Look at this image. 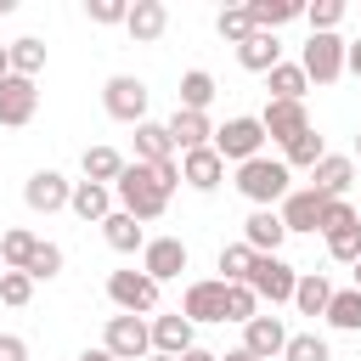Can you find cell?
I'll return each mask as SVG.
<instances>
[{
  "label": "cell",
  "mask_w": 361,
  "mask_h": 361,
  "mask_svg": "<svg viewBox=\"0 0 361 361\" xmlns=\"http://www.w3.org/2000/svg\"><path fill=\"white\" fill-rule=\"evenodd\" d=\"M175 186H180V164H175V158H169V164H135V158H130L124 175H118V186H113V197H118L124 214H135V220L147 226V220H164Z\"/></svg>",
  "instance_id": "1"
},
{
  "label": "cell",
  "mask_w": 361,
  "mask_h": 361,
  "mask_svg": "<svg viewBox=\"0 0 361 361\" xmlns=\"http://www.w3.org/2000/svg\"><path fill=\"white\" fill-rule=\"evenodd\" d=\"M254 209H282V197L293 192V169L282 164V158H248V164H237V180H231Z\"/></svg>",
  "instance_id": "2"
},
{
  "label": "cell",
  "mask_w": 361,
  "mask_h": 361,
  "mask_svg": "<svg viewBox=\"0 0 361 361\" xmlns=\"http://www.w3.org/2000/svg\"><path fill=\"white\" fill-rule=\"evenodd\" d=\"M299 68H305L310 85H338L344 68H350V45L338 34H310L305 51H299Z\"/></svg>",
  "instance_id": "3"
},
{
  "label": "cell",
  "mask_w": 361,
  "mask_h": 361,
  "mask_svg": "<svg viewBox=\"0 0 361 361\" xmlns=\"http://www.w3.org/2000/svg\"><path fill=\"white\" fill-rule=\"evenodd\" d=\"M147 102H152V90H147V79H135V73H113V79L102 85V113H107L113 124H147Z\"/></svg>",
  "instance_id": "4"
},
{
  "label": "cell",
  "mask_w": 361,
  "mask_h": 361,
  "mask_svg": "<svg viewBox=\"0 0 361 361\" xmlns=\"http://www.w3.org/2000/svg\"><path fill=\"white\" fill-rule=\"evenodd\" d=\"M248 288L259 305H293V288H299V271L282 259V254H254V271H248Z\"/></svg>",
  "instance_id": "5"
},
{
  "label": "cell",
  "mask_w": 361,
  "mask_h": 361,
  "mask_svg": "<svg viewBox=\"0 0 361 361\" xmlns=\"http://www.w3.org/2000/svg\"><path fill=\"white\" fill-rule=\"evenodd\" d=\"M102 350L107 355H118V361H147L152 355V322L147 316H107V327H102Z\"/></svg>",
  "instance_id": "6"
},
{
  "label": "cell",
  "mask_w": 361,
  "mask_h": 361,
  "mask_svg": "<svg viewBox=\"0 0 361 361\" xmlns=\"http://www.w3.org/2000/svg\"><path fill=\"white\" fill-rule=\"evenodd\" d=\"M214 152H220L226 164H248V158H259V152H265V124L248 118V113L226 118V124L214 130Z\"/></svg>",
  "instance_id": "7"
},
{
  "label": "cell",
  "mask_w": 361,
  "mask_h": 361,
  "mask_svg": "<svg viewBox=\"0 0 361 361\" xmlns=\"http://www.w3.org/2000/svg\"><path fill=\"white\" fill-rule=\"evenodd\" d=\"M107 299L124 316H152L158 310V282L147 271H107Z\"/></svg>",
  "instance_id": "8"
},
{
  "label": "cell",
  "mask_w": 361,
  "mask_h": 361,
  "mask_svg": "<svg viewBox=\"0 0 361 361\" xmlns=\"http://www.w3.org/2000/svg\"><path fill=\"white\" fill-rule=\"evenodd\" d=\"M68 197H73V180H68L62 169H34V175L23 180V203H28L34 214H56V209H68Z\"/></svg>",
  "instance_id": "9"
},
{
  "label": "cell",
  "mask_w": 361,
  "mask_h": 361,
  "mask_svg": "<svg viewBox=\"0 0 361 361\" xmlns=\"http://www.w3.org/2000/svg\"><path fill=\"white\" fill-rule=\"evenodd\" d=\"M276 214H282V226H288V237H293V231H305V237H316V231H322V214H327V197H322L316 186H293V192L282 197V209H276Z\"/></svg>",
  "instance_id": "10"
},
{
  "label": "cell",
  "mask_w": 361,
  "mask_h": 361,
  "mask_svg": "<svg viewBox=\"0 0 361 361\" xmlns=\"http://www.w3.org/2000/svg\"><path fill=\"white\" fill-rule=\"evenodd\" d=\"M34 113H39V85L23 79V73L0 79V124L6 130H23V124H34Z\"/></svg>",
  "instance_id": "11"
},
{
  "label": "cell",
  "mask_w": 361,
  "mask_h": 361,
  "mask_svg": "<svg viewBox=\"0 0 361 361\" xmlns=\"http://www.w3.org/2000/svg\"><path fill=\"white\" fill-rule=\"evenodd\" d=\"M186 259H192V254H186V243H180V237H147V248H141V271H147L158 288H164V282H175V276L186 271Z\"/></svg>",
  "instance_id": "12"
},
{
  "label": "cell",
  "mask_w": 361,
  "mask_h": 361,
  "mask_svg": "<svg viewBox=\"0 0 361 361\" xmlns=\"http://www.w3.org/2000/svg\"><path fill=\"white\" fill-rule=\"evenodd\" d=\"M180 316L197 327V322H226V282L220 276H203L180 293Z\"/></svg>",
  "instance_id": "13"
},
{
  "label": "cell",
  "mask_w": 361,
  "mask_h": 361,
  "mask_svg": "<svg viewBox=\"0 0 361 361\" xmlns=\"http://www.w3.org/2000/svg\"><path fill=\"white\" fill-rule=\"evenodd\" d=\"M243 350H248V355H259V361H276V355L288 350V322H282V316H271V310H259V316L243 327Z\"/></svg>",
  "instance_id": "14"
},
{
  "label": "cell",
  "mask_w": 361,
  "mask_h": 361,
  "mask_svg": "<svg viewBox=\"0 0 361 361\" xmlns=\"http://www.w3.org/2000/svg\"><path fill=\"white\" fill-rule=\"evenodd\" d=\"M259 124H265V141L288 147L293 135H305V130H310V113H305V102H265Z\"/></svg>",
  "instance_id": "15"
},
{
  "label": "cell",
  "mask_w": 361,
  "mask_h": 361,
  "mask_svg": "<svg viewBox=\"0 0 361 361\" xmlns=\"http://www.w3.org/2000/svg\"><path fill=\"white\" fill-rule=\"evenodd\" d=\"M164 28H169V6H164V0H135L130 17H124V34H130L135 45H158Z\"/></svg>",
  "instance_id": "16"
},
{
  "label": "cell",
  "mask_w": 361,
  "mask_h": 361,
  "mask_svg": "<svg viewBox=\"0 0 361 361\" xmlns=\"http://www.w3.org/2000/svg\"><path fill=\"white\" fill-rule=\"evenodd\" d=\"M243 243H248L254 254H282V243H288L282 214H276V209H254V214L243 220Z\"/></svg>",
  "instance_id": "17"
},
{
  "label": "cell",
  "mask_w": 361,
  "mask_h": 361,
  "mask_svg": "<svg viewBox=\"0 0 361 361\" xmlns=\"http://www.w3.org/2000/svg\"><path fill=\"white\" fill-rule=\"evenodd\" d=\"M169 135H175V152H180V158L197 152V147H214V124H209V113H186V107H175V113H169Z\"/></svg>",
  "instance_id": "18"
},
{
  "label": "cell",
  "mask_w": 361,
  "mask_h": 361,
  "mask_svg": "<svg viewBox=\"0 0 361 361\" xmlns=\"http://www.w3.org/2000/svg\"><path fill=\"white\" fill-rule=\"evenodd\" d=\"M180 180H186L192 192H214V186L226 180V158H220L214 147H197V152L180 158Z\"/></svg>",
  "instance_id": "19"
},
{
  "label": "cell",
  "mask_w": 361,
  "mask_h": 361,
  "mask_svg": "<svg viewBox=\"0 0 361 361\" xmlns=\"http://www.w3.org/2000/svg\"><path fill=\"white\" fill-rule=\"evenodd\" d=\"M350 180H355V158H350V152H327V158L310 169V180H305V186H316L322 197H344V192H350Z\"/></svg>",
  "instance_id": "20"
},
{
  "label": "cell",
  "mask_w": 361,
  "mask_h": 361,
  "mask_svg": "<svg viewBox=\"0 0 361 361\" xmlns=\"http://www.w3.org/2000/svg\"><path fill=\"white\" fill-rule=\"evenodd\" d=\"M68 209H73L85 226H102V220L118 209V197H113V186H96V180H73V197H68Z\"/></svg>",
  "instance_id": "21"
},
{
  "label": "cell",
  "mask_w": 361,
  "mask_h": 361,
  "mask_svg": "<svg viewBox=\"0 0 361 361\" xmlns=\"http://www.w3.org/2000/svg\"><path fill=\"white\" fill-rule=\"evenodd\" d=\"M197 338H192V322L180 316V310H169V316H152V355H186Z\"/></svg>",
  "instance_id": "22"
},
{
  "label": "cell",
  "mask_w": 361,
  "mask_h": 361,
  "mask_svg": "<svg viewBox=\"0 0 361 361\" xmlns=\"http://www.w3.org/2000/svg\"><path fill=\"white\" fill-rule=\"evenodd\" d=\"M169 158H175V135H169V124H158V118L135 124V164H169Z\"/></svg>",
  "instance_id": "23"
},
{
  "label": "cell",
  "mask_w": 361,
  "mask_h": 361,
  "mask_svg": "<svg viewBox=\"0 0 361 361\" xmlns=\"http://www.w3.org/2000/svg\"><path fill=\"white\" fill-rule=\"evenodd\" d=\"M102 237H107V248H113V254H141V248H147L141 220H135V214H124V209H113V214L102 220Z\"/></svg>",
  "instance_id": "24"
},
{
  "label": "cell",
  "mask_w": 361,
  "mask_h": 361,
  "mask_svg": "<svg viewBox=\"0 0 361 361\" xmlns=\"http://www.w3.org/2000/svg\"><path fill=\"white\" fill-rule=\"evenodd\" d=\"M237 62H243L248 73H271V68L282 62V39H276V34H259V28H254V34H248V39L237 45Z\"/></svg>",
  "instance_id": "25"
},
{
  "label": "cell",
  "mask_w": 361,
  "mask_h": 361,
  "mask_svg": "<svg viewBox=\"0 0 361 361\" xmlns=\"http://www.w3.org/2000/svg\"><path fill=\"white\" fill-rule=\"evenodd\" d=\"M124 152L118 147H85V158H79V169H85V180H96V186H118V175H124Z\"/></svg>",
  "instance_id": "26"
},
{
  "label": "cell",
  "mask_w": 361,
  "mask_h": 361,
  "mask_svg": "<svg viewBox=\"0 0 361 361\" xmlns=\"http://www.w3.org/2000/svg\"><path fill=\"white\" fill-rule=\"evenodd\" d=\"M333 305V282L322 271H299V288H293V310L299 316H327Z\"/></svg>",
  "instance_id": "27"
},
{
  "label": "cell",
  "mask_w": 361,
  "mask_h": 361,
  "mask_svg": "<svg viewBox=\"0 0 361 361\" xmlns=\"http://www.w3.org/2000/svg\"><path fill=\"white\" fill-rule=\"evenodd\" d=\"M265 90H271V102H305V96H310V79H305L299 62H276V68L265 73Z\"/></svg>",
  "instance_id": "28"
},
{
  "label": "cell",
  "mask_w": 361,
  "mask_h": 361,
  "mask_svg": "<svg viewBox=\"0 0 361 361\" xmlns=\"http://www.w3.org/2000/svg\"><path fill=\"white\" fill-rule=\"evenodd\" d=\"M322 322L333 333H361V288H333V305Z\"/></svg>",
  "instance_id": "29"
},
{
  "label": "cell",
  "mask_w": 361,
  "mask_h": 361,
  "mask_svg": "<svg viewBox=\"0 0 361 361\" xmlns=\"http://www.w3.org/2000/svg\"><path fill=\"white\" fill-rule=\"evenodd\" d=\"M248 17H254V28H259V34H276L282 23L305 17V6H299V0H248Z\"/></svg>",
  "instance_id": "30"
},
{
  "label": "cell",
  "mask_w": 361,
  "mask_h": 361,
  "mask_svg": "<svg viewBox=\"0 0 361 361\" xmlns=\"http://www.w3.org/2000/svg\"><path fill=\"white\" fill-rule=\"evenodd\" d=\"M175 107H186V113H209V107H214V73H203V68L180 73V102H175Z\"/></svg>",
  "instance_id": "31"
},
{
  "label": "cell",
  "mask_w": 361,
  "mask_h": 361,
  "mask_svg": "<svg viewBox=\"0 0 361 361\" xmlns=\"http://www.w3.org/2000/svg\"><path fill=\"white\" fill-rule=\"evenodd\" d=\"M322 158H327V141L316 135V124H310L305 135H293V141L282 147V164H288V169H316Z\"/></svg>",
  "instance_id": "32"
},
{
  "label": "cell",
  "mask_w": 361,
  "mask_h": 361,
  "mask_svg": "<svg viewBox=\"0 0 361 361\" xmlns=\"http://www.w3.org/2000/svg\"><path fill=\"white\" fill-rule=\"evenodd\" d=\"M34 248H39V237H34L28 226H11V231H0V259H6V271H28Z\"/></svg>",
  "instance_id": "33"
},
{
  "label": "cell",
  "mask_w": 361,
  "mask_h": 361,
  "mask_svg": "<svg viewBox=\"0 0 361 361\" xmlns=\"http://www.w3.org/2000/svg\"><path fill=\"white\" fill-rule=\"evenodd\" d=\"M39 68H45V45H39L34 34L11 39V73H23V79H39Z\"/></svg>",
  "instance_id": "34"
},
{
  "label": "cell",
  "mask_w": 361,
  "mask_h": 361,
  "mask_svg": "<svg viewBox=\"0 0 361 361\" xmlns=\"http://www.w3.org/2000/svg\"><path fill=\"white\" fill-rule=\"evenodd\" d=\"M254 316H259V299H254V288H248V282H226V322L248 327Z\"/></svg>",
  "instance_id": "35"
},
{
  "label": "cell",
  "mask_w": 361,
  "mask_h": 361,
  "mask_svg": "<svg viewBox=\"0 0 361 361\" xmlns=\"http://www.w3.org/2000/svg\"><path fill=\"white\" fill-rule=\"evenodd\" d=\"M254 271V248L248 243H226L220 248V282H248Z\"/></svg>",
  "instance_id": "36"
},
{
  "label": "cell",
  "mask_w": 361,
  "mask_h": 361,
  "mask_svg": "<svg viewBox=\"0 0 361 361\" xmlns=\"http://www.w3.org/2000/svg\"><path fill=\"white\" fill-rule=\"evenodd\" d=\"M282 361H333V350H327V338H322V333H288Z\"/></svg>",
  "instance_id": "37"
},
{
  "label": "cell",
  "mask_w": 361,
  "mask_h": 361,
  "mask_svg": "<svg viewBox=\"0 0 361 361\" xmlns=\"http://www.w3.org/2000/svg\"><path fill=\"white\" fill-rule=\"evenodd\" d=\"M305 23H310V34H338L344 0H310V6H305Z\"/></svg>",
  "instance_id": "38"
},
{
  "label": "cell",
  "mask_w": 361,
  "mask_h": 361,
  "mask_svg": "<svg viewBox=\"0 0 361 361\" xmlns=\"http://www.w3.org/2000/svg\"><path fill=\"white\" fill-rule=\"evenodd\" d=\"M214 28H220L226 45H243V39L254 34V17H248V6H226V11L214 17Z\"/></svg>",
  "instance_id": "39"
},
{
  "label": "cell",
  "mask_w": 361,
  "mask_h": 361,
  "mask_svg": "<svg viewBox=\"0 0 361 361\" xmlns=\"http://www.w3.org/2000/svg\"><path fill=\"white\" fill-rule=\"evenodd\" d=\"M28 299H34V276H28V271H0V305L23 310Z\"/></svg>",
  "instance_id": "40"
},
{
  "label": "cell",
  "mask_w": 361,
  "mask_h": 361,
  "mask_svg": "<svg viewBox=\"0 0 361 361\" xmlns=\"http://www.w3.org/2000/svg\"><path fill=\"white\" fill-rule=\"evenodd\" d=\"M28 276H34V282H51V276H62V248L39 237V248H34V259H28Z\"/></svg>",
  "instance_id": "41"
},
{
  "label": "cell",
  "mask_w": 361,
  "mask_h": 361,
  "mask_svg": "<svg viewBox=\"0 0 361 361\" xmlns=\"http://www.w3.org/2000/svg\"><path fill=\"white\" fill-rule=\"evenodd\" d=\"M327 254H333L338 265H355V259H361V220L344 226V231H333V237H327Z\"/></svg>",
  "instance_id": "42"
},
{
  "label": "cell",
  "mask_w": 361,
  "mask_h": 361,
  "mask_svg": "<svg viewBox=\"0 0 361 361\" xmlns=\"http://www.w3.org/2000/svg\"><path fill=\"white\" fill-rule=\"evenodd\" d=\"M361 220V209L350 203V197H327V214H322V237H333V231H344V226H355Z\"/></svg>",
  "instance_id": "43"
},
{
  "label": "cell",
  "mask_w": 361,
  "mask_h": 361,
  "mask_svg": "<svg viewBox=\"0 0 361 361\" xmlns=\"http://www.w3.org/2000/svg\"><path fill=\"white\" fill-rule=\"evenodd\" d=\"M85 17L102 23V28H118V23L130 17V6H124V0H85Z\"/></svg>",
  "instance_id": "44"
},
{
  "label": "cell",
  "mask_w": 361,
  "mask_h": 361,
  "mask_svg": "<svg viewBox=\"0 0 361 361\" xmlns=\"http://www.w3.org/2000/svg\"><path fill=\"white\" fill-rule=\"evenodd\" d=\"M0 361H28V344L17 333H0Z\"/></svg>",
  "instance_id": "45"
},
{
  "label": "cell",
  "mask_w": 361,
  "mask_h": 361,
  "mask_svg": "<svg viewBox=\"0 0 361 361\" xmlns=\"http://www.w3.org/2000/svg\"><path fill=\"white\" fill-rule=\"evenodd\" d=\"M180 361H220V355H214V350H203V344H192V350H186Z\"/></svg>",
  "instance_id": "46"
},
{
  "label": "cell",
  "mask_w": 361,
  "mask_h": 361,
  "mask_svg": "<svg viewBox=\"0 0 361 361\" xmlns=\"http://www.w3.org/2000/svg\"><path fill=\"white\" fill-rule=\"evenodd\" d=\"M350 73L361 79V39H350Z\"/></svg>",
  "instance_id": "47"
},
{
  "label": "cell",
  "mask_w": 361,
  "mask_h": 361,
  "mask_svg": "<svg viewBox=\"0 0 361 361\" xmlns=\"http://www.w3.org/2000/svg\"><path fill=\"white\" fill-rule=\"evenodd\" d=\"M0 79H11V45H0Z\"/></svg>",
  "instance_id": "48"
},
{
  "label": "cell",
  "mask_w": 361,
  "mask_h": 361,
  "mask_svg": "<svg viewBox=\"0 0 361 361\" xmlns=\"http://www.w3.org/2000/svg\"><path fill=\"white\" fill-rule=\"evenodd\" d=\"M220 361H259V355H248V350H243V344H237V350H226V355H220Z\"/></svg>",
  "instance_id": "49"
},
{
  "label": "cell",
  "mask_w": 361,
  "mask_h": 361,
  "mask_svg": "<svg viewBox=\"0 0 361 361\" xmlns=\"http://www.w3.org/2000/svg\"><path fill=\"white\" fill-rule=\"evenodd\" d=\"M79 361H118V355H107V350H85Z\"/></svg>",
  "instance_id": "50"
},
{
  "label": "cell",
  "mask_w": 361,
  "mask_h": 361,
  "mask_svg": "<svg viewBox=\"0 0 361 361\" xmlns=\"http://www.w3.org/2000/svg\"><path fill=\"white\" fill-rule=\"evenodd\" d=\"M11 11H17V0H0V17H11Z\"/></svg>",
  "instance_id": "51"
},
{
  "label": "cell",
  "mask_w": 361,
  "mask_h": 361,
  "mask_svg": "<svg viewBox=\"0 0 361 361\" xmlns=\"http://www.w3.org/2000/svg\"><path fill=\"white\" fill-rule=\"evenodd\" d=\"M147 361H180V355H147Z\"/></svg>",
  "instance_id": "52"
},
{
  "label": "cell",
  "mask_w": 361,
  "mask_h": 361,
  "mask_svg": "<svg viewBox=\"0 0 361 361\" xmlns=\"http://www.w3.org/2000/svg\"><path fill=\"white\" fill-rule=\"evenodd\" d=\"M350 271H355V288H361V259H355V265H350Z\"/></svg>",
  "instance_id": "53"
},
{
  "label": "cell",
  "mask_w": 361,
  "mask_h": 361,
  "mask_svg": "<svg viewBox=\"0 0 361 361\" xmlns=\"http://www.w3.org/2000/svg\"><path fill=\"white\" fill-rule=\"evenodd\" d=\"M355 158H361V135H355Z\"/></svg>",
  "instance_id": "54"
}]
</instances>
